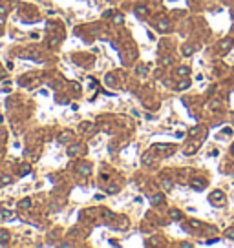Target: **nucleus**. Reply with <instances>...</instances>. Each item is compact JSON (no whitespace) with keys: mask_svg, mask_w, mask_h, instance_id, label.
<instances>
[{"mask_svg":"<svg viewBox=\"0 0 234 248\" xmlns=\"http://www.w3.org/2000/svg\"><path fill=\"white\" fill-rule=\"evenodd\" d=\"M192 49H194V48H187V49H185V55H190V53H192Z\"/></svg>","mask_w":234,"mask_h":248,"instance_id":"9","label":"nucleus"},{"mask_svg":"<svg viewBox=\"0 0 234 248\" xmlns=\"http://www.w3.org/2000/svg\"><path fill=\"white\" fill-rule=\"evenodd\" d=\"M183 88H189V82H187V80H185V82H181V84H179V90H183Z\"/></svg>","mask_w":234,"mask_h":248,"instance_id":"7","label":"nucleus"},{"mask_svg":"<svg viewBox=\"0 0 234 248\" xmlns=\"http://www.w3.org/2000/svg\"><path fill=\"white\" fill-rule=\"evenodd\" d=\"M152 201H154V203H156V204H157V203H161V201H163V197H161V195H157V197H154V199H152Z\"/></svg>","mask_w":234,"mask_h":248,"instance_id":"6","label":"nucleus"},{"mask_svg":"<svg viewBox=\"0 0 234 248\" xmlns=\"http://www.w3.org/2000/svg\"><path fill=\"white\" fill-rule=\"evenodd\" d=\"M177 73H179V75H187V73H189V68H179Z\"/></svg>","mask_w":234,"mask_h":248,"instance_id":"4","label":"nucleus"},{"mask_svg":"<svg viewBox=\"0 0 234 248\" xmlns=\"http://www.w3.org/2000/svg\"><path fill=\"white\" fill-rule=\"evenodd\" d=\"M31 206V201L29 199H24V201H20V208H29Z\"/></svg>","mask_w":234,"mask_h":248,"instance_id":"2","label":"nucleus"},{"mask_svg":"<svg viewBox=\"0 0 234 248\" xmlns=\"http://www.w3.org/2000/svg\"><path fill=\"white\" fill-rule=\"evenodd\" d=\"M137 13H141V15H144V13H146V9H144V7H137Z\"/></svg>","mask_w":234,"mask_h":248,"instance_id":"8","label":"nucleus"},{"mask_svg":"<svg viewBox=\"0 0 234 248\" xmlns=\"http://www.w3.org/2000/svg\"><path fill=\"white\" fill-rule=\"evenodd\" d=\"M230 46H232V40H223L221 44H219V48H221V49H229Z\"/></svg>","mask_w":234,"mask_h":248,"instance_id":"1","label":"nucleus"},{"mask_svg":"<svg viewBox=\"0 0 234 248\" xmlns=\"http://www.w3.org/2000/svg\"><path fill=\"white\" fill-rule=\"evenodd\" d=\"M230 150H232V153H234V144H232V148H230Z\"/></svg>","mask_w":234,"mask_h":248,"instance_id":"11","label":"nucleus"},{"mask_svg":"<svg viewBox=\"0 0 234 248\" xmlns=\"http://www.w3.org/2000/svg\"><path fill=\"white\" fill-rule=\"evenodd\" d=\"M227 235H229V237H234V230H229V232H227Z\"/></svg>","mask_w":234,"mask_h":248,"instance_id":"10","label":"nucleus"},{"mask_svg":"<svg viewBox=\"0 0 234 248\" xmlns=\"http://www.w3.org/2000/svg\"><path fill=\"white\" fill-rule=\"evenodd\" d=\"M113 22H115V24H121V22H123V15H117Z\"/></svg>","mask_w":234,"mask_h":248,"instance_id":"5","label":"nucleus"},{"mask_svg":"<svg viewBox=\"0 0 234 248\" xmlns=\"http://www.w3.org/2000/svg\"><path fill=\"white\" fill-rule=\"evenodd\" d=\"M194 188H196V190H203V188H205V184H203V182H194Z\"/></svg>","mask_w":234,"mask_h":248,"instance_id":"3","label":"nucleus"}]
</instances>
